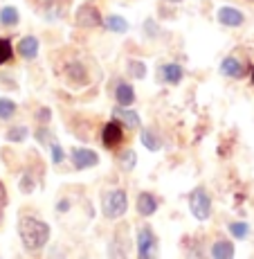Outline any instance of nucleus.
I'll return each instance as SVG.
<instances>
[{"label": "nucleus", "mask_w": 254, "mask_h": 259, "mask_svg": "<svg viewBox=\"0 0 254 259\" xmlns=\"http://www.w3.org/2000/svg\"><path fill=\"white\" fill-rule=\"evenodd\" d=\"M18 235H21V241L27 250L36 252L47 246L49 226L36 217H21L18 219Z\"/></svg>", "instance_id": "nucleus-1"}, {"label": "nucleus", "mask_w": 254, "mask_h": 259, "mask_svg": "<svg viewBox=\"0 0 254 259\" xmlns=\"http://www.w3.org/2000/svg\"><path fill=\"white\" fill-rule=\"evenodd\" d=\"M101 210H104V217L111 219V221L122 219L124 214L128 212L126 192H124V189H111V192L104 196V201H101Z\"/></svg>", "instance_id": "nucleus-2"}, {"label": "nucleus", "mask_w": 254, "mask_h": 259, "mask_svg": "<svg viewBox=\"0 0 254 259\" xmlns=\"http://www.w3.org/2000/svg\"><path fill=\"white\" fill-rule=\"evenodd\" d=\"M189 212L198 221H207L212 217V198H209L205 187H196L189 194Z\"/></svg>", "instance_id": "nucleus-3"}, {"label": "nucleus", "mask_w": 254, "mask_h": 259, "mask_svg": "<svg viewBox=\"0 0 254 259\" xmlns=\"http://www.w3.org/2000/svg\"><path fill=\"white\" fill-rule=\"evenodd\" d=\"M137 259H158V237L148 226L137 230Z\"/></svg>", "instance_id": "nucleus-4"}, {"label": "nucleus", "mask_w": 254, "mask_h": 259, "mask_svg": "<svg viewBox=\"0 0 254 259\" xmlns=\"http://www.w3.org/2000/svg\"><path fill=\"white\" fill-rule=\"evenodd\" d=\"M74 23L83 29H92V27L104 25V18H101V12L97 9V5L83 3L81 7L77 9V14H74Z\"/></svg>", "instance_id": "nucleus-5"}, {"label": "nucleus", "mask_w": 254, "mask_h": 259, "mask_svg": "<svg viewBox=\"0 0 254 259\" xmlns=\"http://www.w3.org/2000/svg\"><path fill=\"white\" fill-rule=\"evenodd\" d=\"M70 160H72V167L79 169V171L99 165L97 151H92V149H86V147H74L72 151H70Z\"/></svg>", "instance_id": "nucleus-6"}, {"label": "nucleus", "mask_w": 254, "mask_h": 259, "mask_svg": "<svg viewBox=\"0 0 254 259\" xmlns=\"http://www.w3.org/2000/svg\"><path fill=\"white\" fill-rule=\"evenodd\" d=\"M122 140H124V126L117 119H111V122L101 128V144L106 149H115L122 144Z\"/></svg>", "instance_id": "nucleus-7"}, {"label": "nucleus", "mask_w": 254, "mask_h": 259, "mask_svg": "<svg viewBox=\"0 0 254 259\" xmlns=\"http://www.w3.org/2000/svg\"><path fill=\"white\" fill-rule=\"evenodd\" d=\"M216 18H218V23L225 25V27H241V25L245 23V14L236 7H230V5H225V7L218 9Z\"/></svg>", "instance_id": "nucleus-8"}, {"label": "nucleus", "mask_w": 254, "mask_h": 259, "mask_svg": "<svg viewBox=\"0 0 254 259\" xmlns=\"http://www.w3.org/2000/svg\"><path fill=\"white\" fill-rule=\"evenodd\" d=\"M245 72H247L245 63H243L238 57H234V54H230V57H225L221 61V74L223 77L241 79V77H245Z\"/></svg>", "instance_id": "nucleus-9"}, {"label": "nucleus", "mask_w": 254, "mask_h": 259, "mask_svg": "<svg viewBox=\"0 0 254 259\" xmlns=\"http://www.w3.org/2000/svg\"><path fill=\"white\" fill-rule=\"evenodd\" d=\"M158 77L164 83H171V86H178L185 77V70H182L180 63H164V66L158 68Z\"/></svg>", "instance_id": "nucleus-10"}, {"label": "nucleus", "mask_w": 254, "mask_h": 259, "mask_svg": "<svg viewBox=\"0 0 254 259\" xmlns=\"http://www.w3.org/2000/svg\"><path fill=\"white\" fill-rule=\"evenodd\" d=\"M113 117L117 119L122 126L126 128H139V124H142V119H139V115L135 111H131V106H115V111H113Z\"/></svg>", "instance_id": "nucleus-11"}, {"label": "nucleus", "mask_w": 254, "mask_h": 259, "mask_svg": "<svg viewBox=\"0 0 254 259\" xmlns=\"http://www.w3.org/2000/svg\"><path fill=\"white\" fill-rule=\"evenodd\" d=\"M137 212L142 214V217H153V214L158 212V205H160V203H158V198L153 196L151 192H142L137 196Z\"/></svg>", "instance_id": "nucleus-12"}, {"label": "nucleus", "mask_w": 254, "mask_h": 259, "mask_svg": "<svg viewBox=\"0 0 254 259\" xmlns=\"http://www.w3.org/2000/svg\"><path fill=\"white\" fill-rule=\"evenodd\" d=\"M115 102L119 106H133L135 104V91L128 81H119L115 86Z\"/></svg>", "instance_id": "nucleus-13"}, {"label": "nucleus", "mask_w": 254, "mask_h": 259, "mask_svg": "<svg viewBox=\"0 0 254 259\" xmlns=\"http://www.w3.org/2000/svg\"><path fill=\"white\" fill-rule=\"evenodd\" d=\"M38 38L36 36H23L21 41H18V54H21L23 59H27V61H32V59L38 57Z\"/></svg>", "instance_id": "nucleus-14"}, {"label": "nucleus", "mask_w": 254, "mask_h": 259, "mask_svg": "<svg viewBox=\"0 0 254 259\" xmlns=\"http://www.w3.org/2000/svg\"><path fill=\"white\" fill-rule=\"evenodd\" d=\"M66 79L70 83L83 86V83L88 81V72H86V68H83L79 61H72V63H68V66H66Z\"/></svg>", "instance_id": "nucleus-15"}, {"label": "nucleus", "mask_w": 254, "mask_h": 259, "mask_svg": "<svg viewBox=\"0 0 254 259\" xmlns=\"http://www.w3.org/2000/svg\"><path fill=\"white\" fill-rule=\"evenodd\" d=\"M104 27L113 34H126L128 29H131V25H128V21L124 16H119V14H111V16L104 18Z\"/></svg>", "instance_id": "nucleus-16"}, {"label": "nucleus", "mask_w": 254, "mask_h": 259, "mask_svg": "<svg viewBox=\"0 0 254 259\" xmlns=\"http://www.w3.org/2000/svg\"><path fill=\"white\" fill-rule=\"evenodd\" d=\"M234 255H236V248H234V243L227 241V239H218L212 246L214 259H234Z\"/></svg>", "instance_id": "nucleus-17"}, {"label": "nucleus", "mask_w": 254, "mask_h": 259, "mask_svg": "<svg viewBox=\"0 0 254 259\" xmlns=\"http://www.w3.org/2000/svg\"><path fill=\"white\" fill-rule=\"evenodd\" d=\"M139 142H142L148 151H160V147H162L160 136H158L153 128H142V133H139Z\"/></svg>", "instance_id": "nucleus-18"}, {"label": "nucleus", "mask_w": 254, "mask_h": 259, "mask_svg": "<svg viewBox=\"0 0 254 259\" xmlns=\"http://www.w3.org/2000/svg\"><path fill=\"white\" fill-rule=\"evenodd\" d=\"M18 21H21V14H18L16 7L7 5V7L0 9V25H5V27H14V25H18Z\"/></svg>", "instance_id": "nucleus-19"}, {"label": "nucleus", "mask_w": 254, "mask_h": 259, "mask_svg": "<svg viewBox=\"0 0 254 259\" xmlns=\"http://www.w3.org/2000/svg\"><path fill=\"white\" fill-rule=\"evenodd\" d=\"M117 162H119V167L124 169V171H133L137 165V153L133 151V149H126V151H122L117 156Z\"/></svg>", "instance_id": "nucleus-20"}, {"label": "nucleus", "mask_w": 254, "mask_h": 259, "mask_svg": "<svg viewBox=\"0 0 254 259\" xmlns=\"http://www.w3.org/2000/svg\"><path fill=\"white\" fill-rule=\"evenodd\" d=\"M126 70H128V74H131L133 79H144L146 77V63L139 61V59H128Z\"/></svg>", "instance_id": "nucleus-21"}, {"label": "nucleus", "mask_w": 254, "mask_h": 259, "mask_svg": "<svg viewBox=\"0 0 254 259\" xmlns=\"http://www.w3.org/2000/svg\"><path fill=\"white\" fill-rule=\"evenodd\" d=\"M29 136V128L27 126H12L7 133H5V140L7 142H25Z\"/></svg>", "instance_id": "nucleus-22"}, {"label": "nucleus", "mask_w": 254, "mask_h": 259, "mask_svg": "<svg viewBox=\"0 0 254 259\" xmlns=\"http://www.w3.org/2000/svg\"><path fill=\"white\" fill-rule=\"evenodd\" d=\"M227 230H230V235L234 239H247V235H250V226L245 221H232L227 226Z\"/></svg>", "instance_id": "nucleus-23"}, {"label": "nucleus", "mask_w": 254, "mask_h": 259, "mask_svg": "<svg viewBox=\"0 0 254 259\" xmlns=\"http://www.w3.org/2000/svg\"><path fill=\"white\" fill-rule=\"evenodd\" d=\"M16 115V102L9 97H0V119H12Z\"/></svg>", "instance_id": "nucleus-24"}, {"label": "nucleus", "mask_w": 254, "mask_h": 259, "mask_svg": "<svg viewBox=\"0 0 254 259\" xmlns=\"http://www.w3.org/2000/svg\"><path fill=\"white\" fill-rule=\"evenodd\" d=\"M12 57H14L12 43H9L7 38H0V66H3V63H7V61H12Z\"/></svg>", "instance_id": "nucleus-25"}, {"label": "nucleus", "mask_w": 254, "mask_h": 259, "mask_svg": "<svg viewBox=\"0 0 254 259\" xmlns=\"http://www.w3.org/2000/svg\"><path fill=\"white\" fill-rule=\"evenodd\" d=\"M36 140L41 142V144H47V147H52V144L57 142V140H54V133L49 131L45 124H43L41 128H36Z\"/></svg>", "instance_id": "nucleus-26"}, {"label": "nucleus", "mask_w": 254, "mask_h": 259, "mask_svg": "<svg viewBox=\"0 0 254 259\" xmlns=\"http://www.w3.org/2000/svg\"><path fill=\"white\" fill-rule=\"evenodd\" d=\"M49 151H52V162L54 165H61V162L66 160V151H63V147L59 142H54L52 147H49Z\"/></svg>", "instance_id": "nucleus-27"}, {"label": "nucleus", "mask_w": 254, "mask_h": 259, "mask_svg": "<svg viewBox=\"0 0 254 259\" xmlns=\"http://www.w3.org/2000/svg\"><path fill=\"white\" fill-rule=\"evenodd\" d=\"M144 32H146L148 38H156L158 34H160V27H158V23L153 21V18H146V21H144Z\"/></svg>", "instance_id": "nucleus-28"}, {"label": "nucleus", "mask_w": 254, "mask_h": 259, "mask_svg": "<svg viewBox=\"0 0 254 259\" xmlns=\"http://www.w3.org/2000/svg\"><path fill=\"white\" fill-rule=\"evenodd\" d=\"M34 187H36V183H34L32 174H25V176L21 178V189H23V194H32Z\"/></svg>", "instance_id": "nucleus-29"}, {"label": "nucleus", "mask_w": 254, "mask_h": 259, "mask_svg": "<svg viewBox=\"0 0 254 259\" xmlns=\"http://www.w3.org/2000/svg\"><path fill=\"white\" fill-rule=\"evenodd\" d=\"M36 122H41V124H45V126H47V124L52 122V111H49L47 106H41L36 111Z\"/></svg>", "instance_id": "nucleus-30"}, {"label": "nucleus", "mask_w": 254, "mask_h": 259, "mask_svg": "<svg viewBox=\"0 0 254 259\" xmlns=\"http://www.w3.org/2000/svg\"><path fill=\"white\" fill-rule=\"evenodd\" d=\"M70 210V201H68V198H61V201H59V212H68Z\"/></svg>", "instance_id": "nucleus-31"}, {"label": "nucleus", "mask_w": 254, "mask_h": 259, "mask_svg": "<svg viewBox=\"0 0 254 259\" xmlns=\"http://www.w3.org/2000/svg\"><path fill=\"white\" fill-rule=\"evenodd\" d=\"M7 201V196H5V187H3V183H0V203H5Z\"/></svg>", "instance_id": "nucleus-32"}, {"label": "nucleus", "mask_w": 254, "mask_h": 259, "mask_svg": "<svg viewBox=\"0 0 254 259\" xmlns=\"http://www.w3.org/2000/svg\"><path fill=\"white\" fill-rule=\"evenodd\" d=\"M167 3H173V5H176V3H182V0H167Z\"/></svg>", "instance_id": "nucleus-33"}, {"label": "nucleus", "mask_w": 254, "mask_h": 259, "mask_svg": "<svg viewBox=\"0 0 254 259\" xmlns=\"http://www.w3.org/2000/svg\"><path fill=\"white\" fill-rule=\"evenodd\" d=\"M252 83H254V66H252Z\"/></svg>", "instance_id": "nucleus-34"}, {"label": "nucleus", "mask_w": 254, "mask_h": 259, "mask_svg": "<svg viewBox=\"0 0 254 259\" xmlns=\"http://www.w3.org/2000/svg\"><path fill=\"white\" fill-rule=\"evenodd\" d=\"M250 3H254V0H250Z\"/></svg>", "instance_id": "nucleus-35"}]
</instances>
